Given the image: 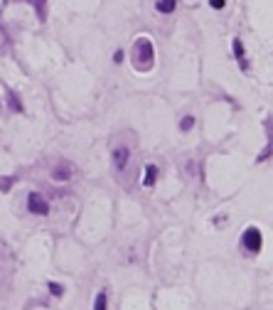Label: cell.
Masks as SVG:
<instances>
[{
    "mask_svg": "<svg viewBox=\"0 0 273 310\" xmlns=\"http://www.w3.org/2000/svg\"><path fill=\"white\" fill-rule=\"evenodd\" d=\"M261 244H264V242H261V232H259L256 227H251V229L244 232V247L249 248L251 253H256V251L261 248Z\"/></svg>",
    "mask_w": 273,
    "mask_h": 310,
    "instance_id": "obj_1",
    "label": "cell"
},
{
    "mask_svg": "<svg viewBox=\"0 0 273 310\" xmlns=\"http://www.w3.org/2000/svg\"><path fill=\"white\" fill-rule=\"evenodd\" d=\"M136 57H138V62L143 60V66H150V62H153V47H150V42H148L145 37H143V40H138Z\"/></svg>",
    "mask_w": 273,
    "mask_h": 310,
    "instance_id": "obj_2",
    "label": "cell"
},
{
    "mask_svg": "<svg viewBox=\"0 0 273 310\" xmlns=\"http://www.w3.org/2000/svg\"><path fill=\"white\" fill-rule=\"evenodd\" d=\"M27 209L32 212V214H47L50 212V207H47V202L37 194V192H32L30 197H27Z\"/></svg>",
    "mask_w": 273,
    "mask_h": 310,
    "instance_id": "obj_3",
    "label": "cell"
},
{
    "mask_svg": "<svg viewBox=\"0 0 273 310\" xmlns=\"http://www.w3.org/2000/svg\"><path fill=\"white\" fill-rule=\"evenodd\" d=\"M113 163H116V168H126V163H128V148L116 150L113 153Z\"/></svg>",
    "mask_w": 273,
    "mask_h": 310,
    "instance_id": "obj_4",
    "label": "cell"
},
{
    "mask_svg": "<svg viewBox=\"0 0 273 310\" xmlns=\"http://www.w3.org/2000/svg\"><path fill=\"white\" fill-rule=\"evenodd\" d=\"M155 178H158V168L155 165H148V170H145V185L150 187V185H155Z\"/></svg>",
    "mask_w": 273,
    "mask_h": 310,
    "instance_id": "obj_5",
    "label": "cell"
},
{
    "mask_svg": "<svg viewBox=\"0 0 273 310\" xmlns=\"http://www.w3.org/2000/svg\"><path fill=\"white\" fill-rule=\"evenodd\" d=\"M175 5H177V0H160V2H158V10H160V12H172Z\"/></svg>",
    "mask_w": 273,
    "mask_h": 310,
    "instance_id": "obj_6",
    "label": "cell"
},
{
    "mask_svg": "<svg viewBox=\"0 0 273 310\" xmlns=\"http://www.w3.org/2000/svg\"><path fill=\"white\" fill-rule=\"evenodd\" d=\"M55 180H59V183L69 180V165H64V168H57V170H55Z\"/></svg>",
    "mask_w": 273,
    "mask_h": 310,
    "instance_id": "obj_7",
    "label": "cell"
},
{
    "mask_svg": "<svg viewBox=\"0 0 273 310\" xmlns=\"http://www.w3.org/2000/svg\"><path fill=\"white\" fill-rule=\"evenodd\" d=\"M94 310H106V296H104V293H99V296H96Z\"/></svg>",
    "mask_w": 273,
    "mask_h": 310,
    "instance_id": "obj_8",
    "label": "cell"
},
{
    "mask_svg": "<svg viewBox=\"0 0 273 310\" xmlns=\"http://www.w3.org/2000/svg\"><path fill=\"white\" fill-rule=\"evenodd\" d=\"M192 125H195V119H192V116H185V121L180 124V128H182V130H190Z\"/></svg>",
    "mask_w": 273,
    "mask_h": 310,
    "instance_id": "obj_9",
    "label": "cell"
},
{
    "mask_svg": "<svg viewBox=\"0 0 273 310\" xmlns=\"http://www.w3.org/2000/svg\"><path fill=\"white\" fill-rule=\"evenodd\" d=\"M234 52H236V57H239V60L244 57V45H241L239 40H234Z\"/></svg>",
    "mask_w": 273,
    "mask_h": 310,
    "instance_id": "obj_10",
    "label": "cell"
},
{
    "mask_svg": "<svg viewBox=\"0 0 273 310\" xmlns=\"http://www.w3.org/2000/svg\"><path fill=\"white\" fill-rule=\"evenodd\" d=\"M50 291H52L55 296H62V286H59V283H50Z\"/></svg>",
    "mask_w": 273,
    "mask_h": 310,
    "instance_id": "obj_11",
    "label": "cell"
},
{
    "mask_svg": "<svg viewBox=\"0 0 273 310\" xmlns=\"http://www.w3.org/2000/svg\"><path fill=\"white\" fill-rule=\"evenodd\" d=\"M209 5H212L214 10H221V7H224L226 2H224V0H209Z\"/></svg>",
    "mask_w": 273,
    "mask_h": 310,
    "instance_id": "obj_12",
    "label": "cell"
},
{
    "mask_svg": "<svg viewBox=\"0 0 273 310\" xmlns=\"http://www.w3.org/2000/svg\"><path fill=\"white\" fill-rule=\"evenodd\" d=\"M113 62H116V64H121V62H123V50H118V52L113 55Z\"/></svg>",
    "mask_w": 273,
    "mask_h": 310,
    "instance_id": "obj_13",
    "label": "cell"
}]
</instances>
